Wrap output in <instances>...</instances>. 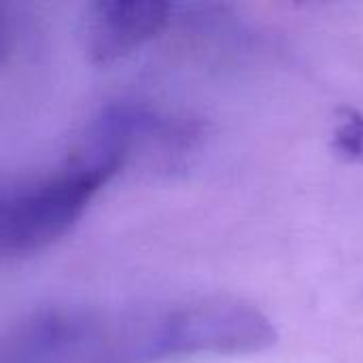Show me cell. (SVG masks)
<instances>
[{"label":"cell","instance_id":"6da1fadb","mask_svg":"<svg viewBox=\"0 0 363 363\" xmlns=\"http://www.w3.org/2000/svg\"><path fill=\"white\" fill-rule=\"evenodd\" d=\"M123 166L121 160L87 147L64 168L4 191L0 200V253L21 257L60 240Z\"/></svg>","mask_w":363,"mask_h":363},{"label":"cell","instance_id":"7a4b0ae2","mask_svg":"<svg viewBox=\"0 0 363 363\" xmlns=\"http://www.w3.org/2000/svg\"><path fill=\"white\" fill-rule=\"evenodd\" d=\"M274 342L277 330L255 304L230 296H206L145 311L140 363L194 355H249Z\"/></svg>","mask_w":363,"mask_h":363},{"label":"cell","instance_id":"3957f363","mask_svg":"<svg viewBox=\"0 0 363 363\" xmlns=\"http://www.w3.org/2000/svg\"><path fill=\"white\" fill-rule=\"evenodd\" d=\"M111 313L51 308L17 325L2 363H106Z\"/></svg>","mask_w":363,"mask_h":363},{"label":"cell","instance_id":"277c9868","mask_svg":"<svg viewBox=\"0 0 363 363\" xmlns=\"http://www.w3.org/2000/svg\"><path fill=\"white\" fill-rule=\"evenodd\" d=\"M172 6L157 0H102L91 4L87 51L96 64H113L157 36Z\"/></svg>","mask_w":363,"mask_h":363},{"label":"cell","instance_id":"5b68a950","mask_svg":"<svg viewBox=\"0 0 363 363\" xmlns=\"http://www.w3.org/2000/svg\"><path fill=\"white\" fill-rule=\"evenodd\" d=\"M334 147L355 160L363 162V115L357 111L345 108L342 111V121L338 123L334 132Z\"/></svg>","mask_w":363,"mask_h":363}]
</instances>
